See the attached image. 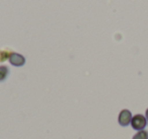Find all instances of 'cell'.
I'll list each match as a JSON object with an SVG mask.
<instances>
[{
  "label": "cell",
  "instance_id": "cell-2",
  "mask_svg": "<svg viewBox=\"0 0 148 139\" xmlns=\"http://www.w3.org/2000/svg\"><path fill=\"white\" fill-rule=\"evenodd\" d=\"M132 118H133V116H132L131 111L127 110V109H124V110H122L120 112L119 117H118V122H119V124L121 126L126 127L131 124Z\"/></svg>",
  "mask_w": 148,
  "mask_h": 139
},
{
  "label": "cell",
  "instance_id": "cell-3",
  "mask_svg": "<svg viewBox=\"0 0 148 139\" xmlns=\"http://www.w3.org/2000/svg\"><path fill=\"white\" fill-rule=\"evenodd\" d=\"M8 60L11 65L16 66V67H21V66L25 65V58L18 53H11Z\"/></svg>",
  "mask_w": 148,
  "mask_h": 139
},
{
  "label": "cell",
  "instance_id": "cell-4",
  "mask_svg": "<svg viewBox=\"0 0 148 139\" xmlns=\"http://www.w3.org/2000/svg\"><path fill=\"white\" fill-rule=\"evenodd\" d=\"M8 74H9V69L6 66L4 65L0 66V81H3V80L6 79Z\"/></svg>",
  "mask_w": 148,
  "mask_h": 139
},
{
  "label": "cell",
  "instance_id": "cell-1",
  "mask_svg": "<svg viewBox=\"0 0 148 139\" xmlns=\"http://www.w3.org/2000/svg\"><path fill=\"white\" fill-rule=\"evenodd\" d=\"M132 128L136 131H140V130H144L147 125V120H146L145 116L141 114H136L135 116H133L131 120V124Z\"/></svg>",
  "mask_w": 148,
  "mask_h": 139
},
{
  "label": "cell",
  "instance_id": "cell-6",
  "mask_svg": "<svg viewBox=\"0 0 148 139\" xmlns=\"http://www.w3.org/2000/svg\"><path fill=\"white\" fill-rule=\"evenodd\" d=\"M145 118H146L147 123H148V108H147V110H146V112H145Z\"/></svg>",
  "mask_w": 148,
  "mask_h": 139
},
{
  "label": "cell",
  "instance_id": "cell-5",
  "mask_svg": "<svg viewBox=\"0 0 148 139\" xmlns=\"http://www.w3.org/2000/svg\"><path fill=\"white\" fill-rule=\"evenodd\" d=\"M132 139H148V132L146 130H140L132 137Z\"/></svg>",
  "mask_w": 148,
  "mask_h": 139
}]
</instances>
